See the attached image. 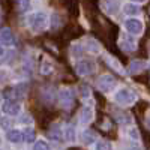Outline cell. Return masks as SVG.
<instances>
[{"label":"cell","mask_w":150,"mask_h":150,"mask_svg":"<svg viewBox=\"0 0 150 150\" xmlns=\"http://www.w3.org/2000/svg\"><path fill=\"white\" fill-rule=\"evenodd\" d=\"M0 44L8 45V47L15 45V38H14V33H12L9 29H3L2 32H0Z\"/></svg>","instance_id":"9c48e42d"},{"label":"cell","mask_w":150,"mask_h":150,"mask_svg":"<svg viewBox=\"0 0 150 150\" xmlns=\"http://www.w3.org/2000/svg\"><path fill=\"white\" fill-rule=\"evenodd\" d=\"M128 150H138V149H135V147H132V149H128Z\"/></svg>","instance_id":"f546056e"},{"label":"cell","mask_w":150,"mask_h":150,"mask_svg":"<svg viewBox=\"0 0 150 150\" xmlns=\"http://www.w3.org/2000/svg\"><path fill=\"white\" fill-rule=\"evenodd\" d=\"M0 80H6V72L5 71H0Z\"/></svg>","instance_id":"83f0119b"},{"label":"cell","mask_w":150,"mask_h":150,"mask_svg":"<svg viewBox=\"0 0 150 150\" xmlns=\"http://www.w3.org/2000/svg\"><path fill=\"white\" fill-rule=\"evenodd\" d=\"M96 150H112V144L110 141H105V140L98 141L96 143Z\"/></svg>","instance_id":"44dd1931"},{"label":"cell","mask_w":150,"mask_h":150,"mask_svg":"<svg viewBox=\"0 0 150 150\" xmlns=\"http://www.w3.org/2000/svg\"><path fill=\"white\" fill-rule=\"evenodd\" d=\"M30 8V0H17V9L20 12H26Z\"/></svg>","instance_id":"ffe728a7"},{"label":"cell","mask_w":150,"mask_h":150,"mask_svg":"<svg viewBox=\"0 0 150 150\" xmlns=\"http://www.w3.org/2000/svg\"><path fill=\"white\" fill-rule=\"evenodd\" d=\"M120 47L123 48V51H126V53H132L134 50H135V41L131 39V38L128 36H122V41H120Z\"/></svg>","instance_id":"30bf717a"},{"label":"cell","mask_w":150,"mask_h":150,"mask_svg":"<svg viewBox=\"0 0 150 150\" xmlns=\"http://www.w3.org/2000/svg\"><path fill=\"white\" fill-rule=\"evenodd\" d=\"M60 104L63 108H71L72 104H74V92L71 89H68V87H65V89H62L60 93Z\"/></svg>","instance_id":"8992f818"},{"label":"cell","mask_w":150,"mask_h":150,"mask_svg":"<svg viewBox=\"0 0 150 150\" xmlns=\"http://www.w3.org/2000/svg\"><path fill=\"white\" fill-rule=\"evenodd\" d=\"M33 150H50V146L45 141H36L33 146Z\"/></svg>","instance_id":"603a6c76"},{"label":"cell","mask_w":150,"mask_h":150,"mask_svg":"<svg viewBox=\"0 0 150 150\" xmlns=\"http://www.w3.org/2000/svg\"><path fill=\"white\" fill-rule=\"evenodd\" d=\"M50 137H51L53 140H56V141H60V140H62V132H60V128H59V126H53L51 132H50Z\"/></svg>","instance_id":"7402d4cb"},{"label":"cell","mask_w":150,"mask_h":150,"mask_svg":"<svg viewBox=\"0 0 150 150\" xmlns=\"http://www.w3.org/2000/svg\"><path fill=\"white\" fill-rule=\"evenodd\" d=\"M66 140L68 141H74L75 140V134H74V128L72 126L66 128Z\"/></svg>","instance_id":"d4e9b609"},{"label":"cell","mask_w":150,"mask_h":150,"mask_svg":"<svg viewBox=\"0 0 150 150\" xmlns=\"http://www.w3.org/2000/svg\"><path fill=\"white\" fill-rule=\"evenodd\" d=\"M125 14H126V15L140 14V6H135V3H129V5L125 6Z\"/></svg>","instance_id":"d6986e66"},{"label":"cell","mask_w":150,"mask_h":150,"mask_svg":"<svg viewBox=\"0 0 150 150\" xmlns=\"http://www.w3.org/2000/svg\"><path fill=\"white\" fill-rule=\"evenodd\" d=\"M102 8L108 12V14H116V12L119 11V8H120V3L117 2V0H104Z\"/></svg>","instance_id":"7c38bea8"},{"label":"cell","mask_w":150,"mask_h":150,"mask_svg":"<svg viewBox=\"0 0 150 150\" xmlns=\"http://www.w3.org/2000/svg\"><path fill=\"white\" fill-rule=\"evenodd\" d=\"M129 137L132 140H140V135H138V131H137L135 128H132L131 131H129Z\"/></svg>","instance_id":"484cf974"},{"label":"cell","mask_w":150,"mask_h":150,"mask_svg":"<svg viewBox=\"0 0 150 150\" xmlns=\"http://www.w3.org/2000/svg\"><path fill=\"white\" fill-rule=\"evenodd\" d=\"M92 119H93V111H92V108H83L81 114H80V122H81L83 125H86V123H89Z\"/></svg>","instance_id":"9a60e30c"},{"label":"cell","mask_w":150,"mask_h":150,"mask_svg":"<svg viewBox=\"0 0 150 150\" xmlns=\"http://www.w3.org/2000/svg\"><path fill=\"white\" fill-rule=\"evenodd\" d=\"M81 140H83L84 144H92V143L96 140V135H95V132H92V131H84V132L81 134Z\"/></svg>","instance_id":"2e32d148"},{"label":"cell","mask_w":150,"mask_h":150,"mask_svg":"<svg viewBox=\"0 0 150 150\" xmlns=\"http://www.w3.org/2000/svg\"><path fill=\"white\" fill-rule=\"evenodd\" d=\"M86 48H87V51L92 53V54H98L101 51V45H99V42L96 39H93V38H87L86 39Z\"/></svg>","instance_id":"8fae6325"},{"label":"cell","mask_w":150,"mask_h":150,"mask_svg":"<svg viewBox=\"0 0 150 150\" xmlns=\"http://www.w3.org/2000/svg\"><path fill=\"white\" fill-rule=\"evenodd\" d=\"M50 71H51V63H48V62H45V63L42 65V69H41V72H42V74H48Z\"/></svg>","instance_id":"4316f807"},{"label":"cell","mask_w":150,"mask_h":150,"mask_svg":"<svg viewBox=\"0 0 150 150\" xmlns=\"http://www.w3.org/2000/svg\"><path fill=\"white\" fill-rule=\"evenodd\" d=\"M114 84H116V80H114V77H112V75H102V77L98 80V86H99V89L104 90V92L110 90Z\"/></svg>","instance_id":"52a82bcc"},{"label":"cell","mask_w":150,"mask_h":150,"mask_svg":"<svg viewBox=\"0 0 150 150\" xmlns=\"http://www.w3.org/2000/svg\"><path fill=\"white\" fill-rule=\"evenodd\" d=\"M105 60L108 62V65L114 69V71H117V72H123V69H122V66H120V63H119V60H116L114 57H111V56H105Z\"/></svg>","instance_id":"ac0fdd59"},{"label":"cell","mask_w":150,"mask_h":150,"mask_svg":"<svg viewBox=\"0 0 150 150\" xmlns=\"http://www.w3.org/2000/svg\"><path fill=\"white\" fill-rule=\"evenodd\" d=\"M23 140L27 141V143H33V141L36 140L35 131H33L32 128H26V129H24V132H23Z\"/></svg>","instance_id":"e0dca14e"},{"label":"cell","mask_w":150,"mask_h":150,"mask_svg":"<svg viewBox=\"0 0 150 150\" xmlns=\"http://www.w3.org/2000/svg\"><path fill=\"white\" fill-rule=\"evenodd\" d=\"M125 29L131 35H140L143 32V23L137 18H129L125 21Z\"/></svg>","instance_id":"5b68a950"},{"label":"cell","mask_w":150,"mask_h":150,"mask_svg":"<svg viewBox=\"0 0 150 150\" xmlns=\"http://www.w3.org/2000/svg\"><path fill=\"white\" fill-rule=\"evenodd\" d=\"M29 26L35 30V32H41L47 27V14H44V12H36V14H32L29 17Z\"/></svg>","instance_id":"7a4b0ae2"},{"label":"cell","mask_w":150,"mask_h":150,"mask_svg":"<svg viewBox=\"0 0 150 150\" xmlns=\"http://www.w3.org/2000/svg\"><path fill=\"white\" fill-rule=\"evenodd\" d=\"M3 111L9 116H17L18 112L21 111V105L17 101H6L3 104Z\"/></svg>","instance_id":"ba28073f"},{"label":"cell","mask_w":150,"mask_h":150,"mask_svg":"<svg viewBox=\"0 0 150 150\" xmlns=\"http://www.w3.org/2000/svg\"><path fill=\"white\" fill-rule=\"evenodd\" d=\"M143 69H146V63L144 62H141V60H134L132 63L129 65V74H138V72H141Z\"/></svg>","instance_id":"4fadbf2b"},{"label":"cell","mask_w":150,"mask_h":150,"mask_svg":"<svg viewBox=\"0 0 150 150\" xmlns=\"http://www.w3.org/2000/svg\"><path fill=\"white\" fill-rule=\"evenodd\" d=\"M114 101L117 102V104H120V105H132L135 101H137V95L132 92V90H129V89H120V90H117L116 92V95H114Z\"/></svg>","instance_id":"6da1fadb"},{"label":"cell","mask_w":150,"mask_h":150,"mask_svg":"<svg viewBox=\"0 0 150 150\" xmlns=\"http://www.w3.org/2000/svg\"><path fill=\"white\" fill-rule=\"evenodd\" d=\"M6 138H8L11 143H20V141L23 140V132H20V131H17V129L8 131Z\"/></svg>","instance_id":"5bb4252c"},{"label":"cell","mask_w":150,"mask_h":150,"mask_svg":"<svg viewBox=\"0 0 150 150\" xmlns=\"http://www.w3.org/2000/svg\"><path fill=\"white\" fill-rule=\"evenodd\" d=\"M132 2H143V0H132Z\"/></svg>","instance_id":"4dcf8cb0"},{"label":"cell","mask_w":150,"mask_h":150,"mask_svg":"<svg viewBox=\"0 0 150 150\" xmlns=\"http://www.w3.org/2000/svg\"><path fill=\"white\" fill-rule=\"evenodd\" d=\"M80 93H81V96L84 99H87V98L90 96V87L89 86H81L80 87Z\"/></svg>","instance_id":"cb8c5ba5"},{"label":"cell","mask_w":150,"mask_h":150,"mask_svg":"<svg viewBox=\"0 0 150 150\" xmlns=\"http://www.w3.org/2000/svg\"><path fill=\"white\" fill-rule=\"evenodd\" d=\"M95 69H96L95 62H92V60H83V62L75 65V71H77V74L80 77H86V75L95 72Z\"/></svg>","instance_id":"277c9868"},{"label":"cell","mask_w":150,"mask_h":150,"mask_svg":"<svg viewBox=\"0 0 150 150\" xmlns=\"http://www.w3.org/2000/svg\"><path fill=\"white\" fill-rule=\"evenodd\" d=\"M27 93V86L26 84H18L15 87H12V89L6 90L5 96L8 101H20V99H23L24 96H26Z\"/></svg>","instance_id":"3957f363"},{"label":"cell","mask_w":150,"mask_h":150,"mask_svg":"<svg viewBox=\"0 0 150 150\" xmlns=\"http://www.w3.org/2000/svg\"><path fill=\"white\" fill-rule=\"evenodd\" d=\"M3 54H5V51H3V48H2V47H0V57H2Z\"/></svg>","instance_id":"f1b7e54d"}]
</instances>
